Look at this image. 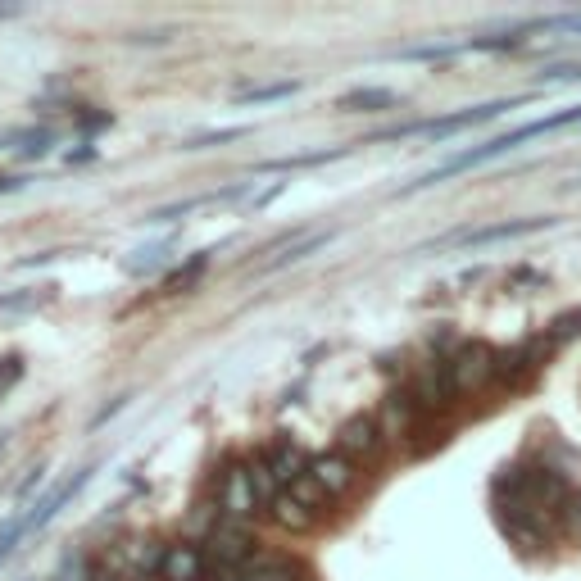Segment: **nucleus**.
Masks as SVG:
<instances>
[{"mask_svg":"<svg viewBox=\"0 0 581 581\" xmlns=\"http://www.w3.org/2000/svg\"><path fill=\"white\" fill-rule=\"evenodd\" d=\"M14 377H19V359H10V373L0 377V391H5V386H10V382H14Z\"/></svg>","mask_w":581,"mask_h":581,"instance_id":"nucleus-23","label":"nucleus"},{"mask_svg":"<svg viewBox=\"0 0 581 581\" xmlns=\"http://www.w3.org/2000/svg\"><path fill=\"white\" fill-rule=\"evenodd\" d=\"M55 581H96V577L87 572V559H69V563L60 568V577H55Z\"/></svg>","mask_w":581,"mask_h":581,"instance_id":"nucleus-21","label":"nucleus"},{"mask_svg":"<svg viewBox=\"0 0 581 581\" xmlns=\"http://www.w3.org/2000/svg\"><path fill=\"white\" fill-rule=\"evenodd\" d=\"M495 373H500L504 382H518L522 373H532V350H527V345H518V350L500 355V368H495Z\"/></svg>","mask_w":581,"mask_h":581,"instance_id":"nucleus-17","label":"nucleus"},{"mask_svg":"<svg viewBox=\"0 0 581 581\" xmlns=\"http://www.w3.org/2000/svg\"><path fill=\"white\" fill-rule=\"evenodd\" d=\"M504 109H509V100H495V105H477V109H468V114H450V119H436V123H414V128H404V132H427V137H450V132L477 128V123H486V119H500Z\"/></svg>","mask_w":581,"mask_h":581,"instance_id":"nucleus-5","label":"nucleus"},{"mask_svg":"<svg viewBox=\"0 0 581 581\" xmlns=\"http://www.w3.org/2000/svg\"><path fill=\"white\" fill-rule=\"evenodd\" d=\"M96 581H119V577H109V572H105V577H96Z\"/></svg>","mask_w":581,"mask_h":581,"instance_id":"nucleus-25","label":"nucleus"},{"mask_svg":"<svg viewBox=\"0 0 581 581\" xmlns=\"http://www.w3.org/2000/svg\"><path fill=\"white\" fill-rule=\"evenodd\" d=\"M23 532H28V513H14V518L5 522V527H0V563H5V559L14 554V541H19Z\"/></svg>","mask_w":581,"mask_h":581,"instance_id":"nucleus-18","label":"nucleus"},{"mask_svg":"<svg viewBox=\"0 0 581 581\" xmlns=\"http://www.w3.org/2000/svg\"><path fill=\"white\" fill-rule=\"evenodd\" d=\"M300 82H273V87H246L241 91V105H264V100H282V96H296Z\"/></svg>","mask_w":581,"mask_h":581,"instance_id":"nucleus-16","label":"nucleus"},{"mask_svg":"<svg viewBox=\"0 0 581 581\" xmlns=\"http://www.w3.org/2000/svg\"><path fill=\"white\" fill-rule=\"evenodd\" d=\"M450 395H454V382H450V368L445 364H427L423 373H418V400H423L427 409L450 404Z\"/></svg>","mask_w":581,"mask_h":581,"instance_id":"nucleus-10","label":"nucleus"},{"mask_svg":"<svg viewBox=\"0 0 581 581\" xmlns=\"http://www.w3.org/2000/svg\"><path fill=\"white\" fill-rule=\"evenodd\" d=\"M273 518L282 522V527H291V532H300V527H309V522H314V513H309L291 491H282V495L273 500Z\"/></svg>","mask_w":581,"mask_h":581,"instance_id":"nucleus-11","label":"nucleus"},{"mask_svg":"<svg viewBox=\"0 0 581 581\" xmlns=\"http://www.w3.org/2000/svg\"><path fill=\"white\" fill-rule=\"evenodd\" d=\"M209 255H214V250H200V255H191V264H187V268H178V273L168 277V291H178V286H187V282H191V277H196V273H200V268H205V264H209Z\"/></svg>","mask_w":581,"mask_h":581,"instance_id":"nucleus-20","label":"nucleus"},{"mask_svg":"<svg viewBox=\"0 0 581 581\" xmlns=\"http://www.w3.org/2000/svg\"><path fill=\"white\" fill-rule=\"evenodd\" d=\"M164 264H168V241H159V246H141V250H132L128 273H132V277H141V273H155V268H164Z\"/></svg>","mask_w":581,"mask_h":581,"instance_id":"nucleus-12","label":"nucleus"},{"mask_svg":"<svg viewBox=\"0 0 581 581\" xmlns=\"http://www.w3.org/2000/svg\"><path fill=\"white\" fill-rule=\"evenodd\" d=\"M559 527H563V536H568L572 545H581V491H572L568 500H563V509H559Z\"/></svg>","mask_w":581,"mask_h":581,"instance_id":"nucleus-15","label":"nucleus"},{"mask_svg":"<svg viewBox=\"0 0 581 581\" xmlns=\"http://www.w3.org/2000/svg\"><path fill=\"white\" fill-rule=\"evenodd\" d=\"M28 305H37V296H14V300H0V314H14V309H28Z\"/></svg>","mask_w":581,"mask_h":581,"instance_id":"nucleus-22","label":"nucleus"},{"mask_svg":"<svg viewBox=\"0 0 581 581\" xmlns=\"http://www.w3.org/2000/svg\"><path fill=\"white\" fill-rule=\"evenodd\" d=\"M309 477H314L327 495H341V491H350V482H355V468H350L345 454H318V459L309 463Z\"/></svg>","mask_w":581,"mask_h":581,"instance_id":"nucleus-6","label":"nucleus"},{"mask_svg":"<svg viewBox=\"0 0 581 581\" xmlns=\"http://www.w3.org/2000/svg\"><path fill=\"white\" fill-rule=\"evenodd\" d=\"M14 14H19V10H14V5H5V10H0V19H14Z\"/></svg>","mask_w":581,"mask_h":581,"instance_id":"nucleus-24","label":"nucleus"},{"mask_svg":"<svg viewBox=\"0 0 581 581\" xmlns=\"http://www.w3.org/2000/svg\"><path fill=\"white\" fill-rule=\"evenodd\" d=\"M309 463H314V459H305V454H300V445H291V441H282L273 454H268V468H273L277 486H296L300 477H305Z\"/></svg>","mask_w":581,"mask_h":581,"instance_id":"nucleus-9","label":"nucleus"},{"mask_svg":"<svg viewBox=\"0 0 581 581\" xmlns=\"http://www.w3.org/2000/svg\"><path fill=\"white\" fill-rule=\"evenodd\" d=\"M291 495H296V500L305 504V509H318V504H327V500H332V495H327L323 486H318V482H314V477H309V473L300 477L296 486H291Z\"/></svg>","mask_w":581,"mask_h":581,"instance_id":"nucleus-19","label":"nucleus"},{"mask_svg":"<svg viewBox=\"0 0 581 581\" xmlns=\"http://www.w3.org/2000/svg\"><path fill=\"white\" fill-rule=\"evenodd\" d=\"M159 577L164 581H200V554L191 545H168L159 554Z\"/></svg>","mask_w":581,"mask_h":581,"instance_id":"nucleus-7","label":"nucleus"},{"mask_svg":"<svg viewBox=\"0 0 581 581\" xmlns=\"http://www.w3.org/2000/svg\"><path fill=\"white\" fill-rule=\"evenodd\" d=\"M336 445H341L345 459H350V454H355V459H368V454H377V445H382V427H377V418L359 414L336 432Z\"/></svg>","mask_w":581,"mask_h":581,"instance_id":"nucleus-4","label":"nucleus"},{"mask_svg":"<svg viewBox=\"0 0 581 581\" xmlns=\"http://www.w3.org/2000/svg\"><path fill=\"white\" fill-rule=\"evenodd\" d=\"M255 504H259V495L250 486V468H232V477L223 486V509L232 518H246V513H255Z\"/></svg>","mask_w":581,"mask_h":581,"instance_id":"nucleus-8","label":"nucleus"},{"mask_svg":"<svg viewBox=\"0 0 581 581\" xmlns=\"http://www.w3.org/2000/svg\"><path fill=\"white\" fill-rule=\"evenodd\" d=\"M305 568H300L291 554H277V550H255L241 568V581H300Z\"/></svg>","mask_w":581,"mask_h":581,"instance_id":"nucleus-3","label":"nucleus"},{"mask_svg":"<svg viewBox=\"0 0 581 581\" xmlns=\"http://www.w3.org/2000/svg\"><path fill=\"white\" fill-rule=\"evenodd\" d=\"M255 554V541H250V532L241 527V522H223V527H214V536H209V559L218 563V568H246V559Z\"/></svg>","mask_w":581,"mask_h":581,"instance_id":"nucleus-2","label":"nucleus"},{"mask_svg":"<svg viewBox=\"0 0 581 581\" xmlns=\"http://www.w3.org/2000/svg\"><path fill=\"white\" fill-rule=\"evenodd\" d=\"M445 368H450L454 391H482L495 377V368H500V355H495L486 341H463Z\"/></svg>","mask_w":581,"mask_h":581,"instance_id":"nucleus-1","label":"nucleus"},{"mask_svg":"<svg viewBox=\"0 0 581 581\" xmlns=\"http://www.w3.org/2000/svg\"><path fill=\"white\" fill-rule=\"evenodd\" d=\"M395 105V91H382V87H368V91H350L341 96V109H386Z\"/></svg>","mask_w":581,"mask_h":581,"instance_id":"nucleus-14","label":"nucleus"},{"mask_svg":"<svg viewBox=\"0 0 581 581\" xmlns=\"http://www.w3.org/2000/svg\"><path fill=\"white\" fill-rule=\"evenodd\" d=\"M532 227H545V218L536 223H504V227H486V232H468V246H486V241H504V237H522V232H532Z\"/></svg>","mask_w":581,"mask_h":581,"instance_id":"nucleus-13","label":"nucleus"}]
</instances>
